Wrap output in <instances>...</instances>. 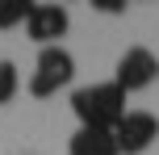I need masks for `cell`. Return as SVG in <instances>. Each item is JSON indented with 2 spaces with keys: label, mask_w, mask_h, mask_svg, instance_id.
Segmentation results:
<instances>
[{
  "label": "cell",
  "mask_w": 159,
  "mask_h": 155,
  "mask_svg": "<svg viewBox=\"0 0 159 155\" xmlns=\"http://www.w3.org/2000/svg\"><path fill=\"white\" fill-rule=\"evenodd\" d=\"M71 109L80 126H96V130H117V122L126 117V92L117 84H84L71 92Z\"/></svg>",
  "instance_id": "6da1fadb"
},
{
  "label": "cell",
  "mask_w": 159,
  "mask_h": 155,
  "mask_svg": "<svg viewBox=\"0 0 159 155\" xmlns=\"http://www.w3.org/2000/svg\"><path fill=\"white\" fill-rule=\"evenodd\" d=\"M75 80V59L71 50L63 46H42L38 50V63H34V75H30V92L34 97H55L59 88Z\"/></svg>",
  "instance_id": "7a4b0ae2"
},
{
  "label": "cell",
  "mask_w": 159,
  "mask_h": 155,
  "mask_svg": "<svg viewBox=\"0 0 159 155\" xmlns=\"http://www.w3.org/2000/svg\"><path fill=\"white\" fill-rule=\"evenodd\" d=\"M155 80H159V59H155V50L130 46L126 55L117 59V75H113V84H117L121 92H143V88H151Z\"/></svg>",
  "instance_id": "3957f363"
},
{
  "label": "cell",
  "mask_w": 159,
  "mask_h": 155,
  "mask_svg": "<svg viewBox=\"0 0 159 155\" xmlns=\"http://www.w3.org/2000/svg\"><path fill=\"white\" fill-rule=\"evenodd\" d=\"M113 139H117V151H121V155H143V151L159 139V117L147 113V109H134V113H126V117L117 122Z\"/></svg>",
  "instance_id": "277c9868"
},
{
  "label": "cell",
  "mask_w": 159,
  "mask_h": 155,
  "mask_svg": "<svg viewBox=\"0 0 159 155\" xmlns=\"http://www.w3.org/2000/svg\"><path fill=\"white\" fill-rule=\"evenodd\" d=\"M71 17H67L63 4H34L30 21H25V34H30L38 46H59V38L67 34Z\"/></svg>",
  "instance_id": "5b68a950"
},
{
  "label": "cell",
  "mask_w": 159,
  "mask_h": 155,
  "mask_svg": "<svg viewBox=\"0 0 159 155\" xmlns=\"http://www.w3.org/2000/svg\"><path fill=\"white\" fill-rule=\"evenodd\" d=\"M67 155H121L113 130H96V126H80L67 139Z\"/></svg>",
  "instance_id": "8992f818"
},
{
  "label": "cell",
  "mask_w": 159,
  "mask_h": 155,
  "mask_svg": "<svg viewBox=\"0 0 159 155\" xmlns=\"http://www.w3.org/2000/svg\"><path fill=\"white\" fill-rule=\"evenodd\" d=\"M34 13L30 0H0V30H13V25H25Z\"/></svg>",
  "instance_id": "52a82bcc"
},
{
  "label": "cell",
  "mask_w": 159,
  "mask_h": 155,
  "mask_svg": "<svg viewBox=\"0 0 159 155\" xmlns=\"http://www.w3.org/2000/svg\"><path fill=\"white\" fill-rule=\"evenodd\" d=\"M17 88H21V75H17V67L8 63V59H0V105H8V101L17 97Z\"/></svg>",
  "instance_id": "ba28073f"
},
{
  "label": "cell",
  "mask_w": 159,
  "mask_h": 155,
  "mask_svg": "<svg viewBox=\"0 0 159 155\" xmlns=\"http://www.w3.org/2000/svg\"><path fill=\"white\" fill-rule=\"evenodd\" d=\"M92 8H101V13H126V0H92Z\"/></svg>",
  "instance_id": "9c48e42d"
}]
</instances>
